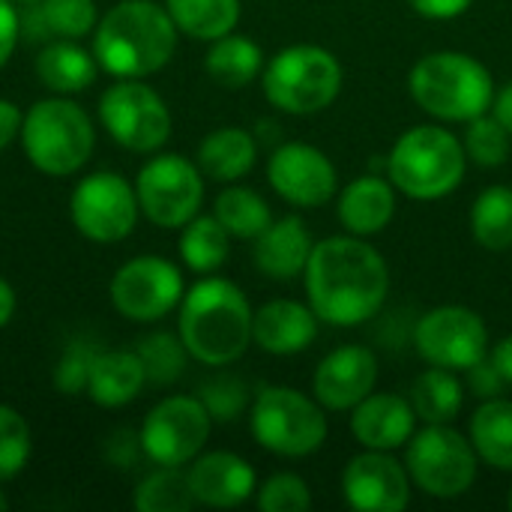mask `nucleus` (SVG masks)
I'll list each match as a JSON object with an SVG mask.
<instances>
[{"label":"nucleus","instance_id":"4468645a","mask_svg":"<svg viewBox=\"0 0 512 512\" xmlns=\"http://www.w3.org/2000/svg\"><path fill=\"white\" fill-rule=\"evenodd\" d=\"M186 294L183 270L162 255L129 258L108 282V297L117 315L132 324H156L171 315Z\"/></svg>","mask_w":512,"mask_h":512},{"label":"nucleus","instance_id":"dca6fc26","mask_svg":"<svg viewBox=\"0 0 512 512\" xmlns=\"http://www.w3.org/2000/svg\"><path fill=\"white\" fill-rule=\"evenodd\" d=\"M270 189L297 210H318L339 195V171L333 159L309 141H285L267 159Z\"/></svg>","mask_w":512,"mask_h":512},{"label":"nucleus","instance_id":"2f4dec72","mask_svg":"<svg viewBox=\"0 0 512 512\" xmlns=\"http://www.w3.org/2000/svg\"><path fill=\"white\" fill-rule=\"evenodd\" d=\"M177 30L198 42H213L240 24V0H165Z\"/></svg>","mask_w":512,"mask_h":512},{"label":"nucleus","instance_id":"39448f33","mask_svg":"<svg viewBox=\"0 0 512 512\" xmlns=\"http://www.w3.org/2000/svg\"><path fill=\"white\" fill-rule=\"evenodd\" d=\"M468 171L462 138L444 123L405 129L387 153V177L411 201H441L453 195Z\"/></svg>","mask_w":512,"mask_h":512},{"label":"nucleus","instance_id":"09e8293b","mask_svg":"<svg viewBox=\"0 0 512 512\" xmlns=\"http://www.w3.org/2000/svg\"><path fill=\"white\" fill-rule=\"evenodd\" d=\"M489 114L507 129L512 135V84L507 87H501V90H495V99H492V108H489Z\"/></svg>","mask_w":512,"mask_h":512},{"label":"nucleus","instance_id":"9d476101","mask_svg":"<svg viewBox=\"0 0 512 512\" xmlns=\"http://www.w3.org/2000/svg\"><path fill=\"white\" fill-rule=\"evenodd\" d=\"M99 123L129 153H159L174 129L171 108L144 78H117L99 96Z\"/></svg>","mask_w":512,"mask_h":512},{"label":"nucleus","instance_id":"c03bdc74","mask_svg":"<svg viewBox=\"0 0 512 512\" xmlns=\"http://www.w3.org/2000/svg\"><path fill=\"white\" fill-rule=\"evenodd\" d=\"M21 39V15L12 0H0V69L9 63Z\"/></svg>","mask_w":512,"mask_h":512},{"label":"nucleus","instance_id":"0eeeda50","mask_svg":"<svg viewBox=\"0 0 512 512\" xmlns=\"http://www.w3.org/2000/svg\"><path fill=\"white\" fill-rule=\"evenodd\" d=\"M18 141L36 171L45 177H72L90 162L96 129L93 117L78 102L54 93L24 111Z\"/></svg>","mask_w":512,"mask_h":512},{"label":"nucleus","instance_id":"6e6552de","mask_svg":"<svg viewBox=\"0 0 512 512\" xmlns=\"http://www.w3.org/2000/svg\"><path fill=\"white\" fill-rule=\"evenodd\" d=\"M249 432L255 444L282 459H306L318 453L330 435L324 405L297 387H261L249 405Z\"/></svg>","mask_w":512,"mask_h":512},{"label":"nucleus","instance_id":"864d4df0","mask_svg":"<svg viewBox=\"0 0 512 512\" xmlns=\"http://www.w3.org/2000/svg\"><path fill=\"white\" fill-rule=\"evenodd\" d=\"M507 507L512 510V489H510V495H507Z\"/></svg>","mask_w":512,"mask_h":512},{"label":"nucleus","instance_id":"c9c22d12","mask_svg":"<svg viewBox=\"0 0 512 512\" xmlns=\"http://www.w3.org/2000/svg\"><path fill=\"white\" fill-rule=\"evenodd\" d=\"M141 363H144V372H147V384H156V387H168L174 384L177 378H183L186 372V363L192 360L183 339L177 333H150L144 336L138 345H135Z\"/></svg>","mask_w":512,"mask_h":512},{"label":"nucleus","instance_id":"20e7f679","mask_svg":"<svg viewBox=\"0 0 512 512\" xmlns=\"http://www.w3.org/2000/svg\"><path fill=\"white\" fill-rule=\"evenodd\" d=\"M411 99L438 123H468L492 108V69L468 51H429L408 72Z\"/></svg>","mask_w":512,"mask_h":512},{"label":"nucleus","instance_id":"f257e3e1","mask_svg":"<svg viewBox=\"0 0 512 512\" xmlns=\"http://www.w3.org/2000/svg\"><path fill=\"white\" fill-rule=\"evenodd\" d=\"M303 288L321 324L360 327L384 309L390 297V267L366 237L333 234L312 246Z\"/></svg>","mask_w":512,"mask_h":512},{"label":"nucleus","instance_id":"4be33fe9","mask_svg":"<svg viewBox=\"0 0 512 512\" xmlns=\"http://www.w3.org/2000/svg\"><path fill=\"white\" fill-rule=\"evenodd\" d=\"M396 207H399V192L390 183V177L378 171L354 177L336 195V216L345 234L366 237V240L381 234L393 222Z\"/></svg>","mask_w":512,"mask_h":512},{"label":"nucleus","instance_id":"72a5a7b5","mask_svg":"<svg viewBox=\"0 0 512 512\" xmlns=\"http://www.w3.org/2000/svg\"><path fill=\"white\" fill-rule=\"evenodd\" d=\"M471 234L489 252L512 249V186H486L471 204Z\"/></svg>","mask_w":512,"mask_h":512},{"label":"nucleus","instance_id":"bb28decb","mask_svg":"<svg viewBox=\"0 0 512 512\" xmlns=\"http://www.w3.org/2000/svg\"><path fill=\"white\" fill-rule=\"evenodd\" d=\"M264 48L240 33H225L210 42L204 54V72L225 90H243L264 72Z\"/></svg>","mask_w":512,"mask_h":512},{"label":"nucleus","instance_id":"2eb2a0df","mask_svg":"<svg viewBox=\"0 0 512 512\" xmlns=\"http://www.w3.org/2000/svg\"><path fill=\"white\" fill-rule=\"evenodd\" d=\"M414 348L426 366H441L465 375L489 357V327L480 312L447 303L420 315L414 327Z\"/></svg>","mask_w":512,"mask_h":512},{"label":"nucleus","instance_id":"473e14b6","mask_svg":"<svg viewBox=\"0 0 512 512\" xmlns=\"http://www.w3.org/2000/svg\"><path fill=\"white\" fill-rule=\"evenodd\" d=\"M213 216L222 222V228L234 240H255L273 222V210H270L267 198L249 186H240V183H228L216 195Z\"/></svg>","mask_w":512,"mask_h":512},{"label":"nucleus","instance_id":"9b49d317","mask_svg":"<svg viewBox=\"0 0 512 512\" xmlns=\"http://www.w3.org/2000/svg\"><path fill=\"white\" fill-rule=\"evenodd\" d=\"M135 195L141 216L150 225L180 231L201 213L204 174L198 162H189L180 153H150L135 177Z\"/></svg>","mask_w":512,"mask_h":512},{"label":"nucleus","instance_id":"3c124183","mask_svg":"<svg viewBox=\"0 0 512 512\" xmlns=\"http://www.w3.org/2000/svg\"><path fill=\"white\" fill-rule=\"evenodd\" d=\"M9 510V498L3 495V489H0V512H6Z\"/></svg>","mask_w":512,"mask_h":512},{"label":"nucleus","instance_id":"a211bd4d","mask_svg":"<svg viewBox=\"0 0 512 512\" xmlns=\"http://www.w3.org/2000/svg\"><path fill=\"white\" fill-rule=\"evenodd\" d=\"M378 384V357L369 345H339L312 372V396L324 411L345 414Z\"/></svg>","mask_w":512,"mask_h":512},{"label":"nucleus","instance_id":"1a4fd4ad","mask_svg":"<svg viewBox=\"0 0 512 512\" xmlns=\"http://www.w3.org/2000/svg\"><path fill=\"white\" fill-rule=\"evenodd\" d=\"M405 468L417 492L435 501H456L471 492L480 456L468 435L453 423H429L405 444Z\"/></svg>","mask_w":512,"mask_h":512},{"label":"nucleus","instance_id":"a18cd8bd","mask_svg":"<svg viewBox=\"0 0 512 512\" xmlns=\"http://www.w3.org/2000/svg\"><path fill=\"white\" fill-rule=\"evenodd\" d=\"M408 6L429 21H453L459 15H465L474 0H408Z\"/></svg>","mask_w":512,"mask_h":512},{"label":"nucleus","instance_id":"f3484780","mask_svg":"<svg viewBox=\"0 0 512 512\" xmlns=\"http://www.w3.org/2000/svg\"><path fill=\"white\" fill-rule=\"evenodd\" d=\"M414 483L393 453L363 450L342 471V498L357 512H405L411 507Z\"/></svg>","mask_w":512,"mask_h":512},{"label":"nucleus","instance_id":"79ce46f5","mask_svg":"<svg viewBox=\"0 0 512 512\" xmlns=\"http://www.w3.org/2000/svg\"><path fill=\"white\" fill-rule=\"evenodd\" d=\"M465 378H468V390L480 399V402H486V399H495V396H504V390L510 387L507 381H504V375L495 369V363L486 357V360H480L477 366H471L468 372H465Z\"/></svg>","mask_w":512,"mask_h":512},{"label":"nucleus","instance_id":"de8ad7c7","mask_svg":"<svg viewBox=\"0 0 512 512\" xmlns=\"http://www.w3.org/2000/svg\"><path fill=\"white\" fill-rule=\"evenodd\" d=\"M489 360L495 363V369L504 375V381L512 387V333L489 348Z\"/></svg>","mask_w":512,"mask_h":512},{"label":"nucleus","instance_id":"cd10ccee","mask_svg":"<svg viewBox=\"0 0 512 512\" xmlns=\"http://www.w3.org/2000/svg\"><path fill=\"white\" fill-rule=\"evenodd\" d=\"M468 438L483 465L512 474V399L495 396L480 402L468 423Z\"/></svg>","mask_w":512,"mask_h":512},{"label":"nucleus","instance_id":"37998d69","mask_svg":"<svg viewBox=\"0 0 512 512\" xmlns=\"http://www.w3.org/2000/svg\"><path fill=\"white\" fill-rule=\"evenodd\" d=\"M144 456L141 450V435L138 432H129V429H120L114 432L108 441H105V462L111 468H132L138 459Z\"/></svg>","mask_w":512,"mask_h":512},{"label":"nucleus","instance_id":"c756f323","mask_svg":"<svg viewBox=\"0 0 512 512\" xmlns=\"http://www.w3.org/2000/svg\"><path fill=\"white\" fill-rule=\"evenodd\" d=\"M231 234L222 228V222L210 213H198L192 222H186L180 228V243H177V252H180V261L186 270L198 273V276H210L216 270L225 267L228 255H231Z\"/></svg>","mask_w":512,"mask_h":512},{"label":"nucleus","instance_id":"f8f14e48","mask_svg":"<svg viewBox=\"0 0 512 512\" xmlns=\"http://www.w3.org/2000/svg\"><path fill=\"white\" fill-rule=\"evenodd\" d=\"M69 216L78 234L90 243H120L135 231L141 216L135 183L117 171H93L75 183Z\"/></svg>","mask_w":512,"mask_h":512},{"label":"nucleus","instance_id":"49530a36","mask_svg":"<svg viewBox=\"0 0 512 512\" xmlns=\"http://www.w3.org/2000/svg\"><path fill=\"white\" fill-rule=\"evenodd\" d=\"M21 123H24L21 108H18L12 99L0 96V153H3L12 141H18V135H21Z\"/></svg>","mask_w":512,"mask_h":512},{"label":"nucleus","instance_id":"393cba45","mask_svg":"<svg viewBox=\"0 0 512 512\" xmlns=\"http://www.w3.org/2000/svg\"><path fill=\"white\" fill-rule=\"evenodd\" d=\"M201 174L216 183H240L258 162V138L243 126H219L198 144Z\"/></svg>","mask_w":512,"mask_h":512},{"label":"nucleus","instance_id":"c85d7f7f","mask_svg":"<svg viewBox=\"0 0 512 512\" xmlns=\"http://www.w3.org/2000/svg\"><path fill=\"white\" fill-rule=\"evenodd\" d=\"M411 405L423 426L429 423H456L465 408V384L459 372L429 366L411 384Z\"/></svg>","mask_w":512,"mask_h":512},{"label":"nucleus","instance_id":"ddd939ff","mask_svg":"<svg viewBox=\"0 0 512 512\" xmlns=\"http://www.w3.org/2000/svg\"><path fill=\"white\" fill-rule=\"evenodd\" d=\"M213 432V417L198 396H165L156 402L138 435L144 459L165 468H183L204 453Z\"/></svg>","mask_w":512,"mask_h":512},{"label":"nucleus","instance_id":"f03ea898","mask_svg":"<svg viewBox=\"0 0 512 512\" xmlns=\"http://www.w3.org/2000/svg\"><path fill=\"white\" fill-rule=\"evenodd\" d=\"M255 309L243 288L222 276H201L177 306V336L189 357L210 369L237 363L252 345Z\"/></svg>","mask_w":512,"mask_h":512},{"label":"nucleus","instance_id":"6ab92c4d","mask_svg":"<svg viewBox=\"0 0 512 512\" xmlns=\"http://www.w3.org/2000/svg\"><path fill=\"white\" fill-rule=\"evenodd\" d=\"M189 489L195 495V504L213 507V510H234L255 498L258 492V474L255 468L228 450L201 453L189 462Z\"/></svg>","mask_w":512,"mask_h":512},{"label":"nucleus","instance_id":"58836bf2","mask_svg":"<svg viewBox=\"0 0 512 512\" xmlns=\"http://www.w3.org/2000/svg\"><path fill=\"white\" fill-rule=\"evenodd\" d=\"M99 354V345L90 339H69L54 363V390L60 396H81L87 393V381H90V369L93 360Z\"/></svg>","mask_w":512,"mask_h":512},{"label":"nucleus","instance_id":"4c0bfd02","mask_svg":"<svg viewBox=\"0 0 512 512\" xmlns=\"http://www.w3.org/2000/svg\"><path fill=\"white\" fill-rule=\"evenodd\" d=\"M33 453V435L21 411L0 402V483L15 480Z\"/></svg>","mask_w":512,"mask_h":512},{"label":"nucleus","instance_id":"aec40b11","mask_svg":"<svg viewBox=\"0 0 512 512\" xmlns=\"http://www.w3.org/2000/svg\"><path fill=\"white\" fill-rule=\"evenodd\" d=\"M351 435L363 450L396 453L405 450L411 435L417 432V414L408 396L399 393H369L351 411Z\"/></svg>","mask_w":512,"mask_h":512},{"label":"nucleus","instance_id":"e433bc0d","mask_svg":"<svg viewBox=\"0 0 512 512\" xmlns=\"http://www.w3.org/2000/svg\"><path fill=\"white\" fill-rule=\"evenodd\" d=\"M462 144H465L468 159L477 162L480 168H501L510 159L512 135L486 111L465 123Z\"/></svg>","mask_w":512,"mask_h":512},{"label":"nucleus","instance_id":"423d86ee","mask_svg":"<svg viewBox=\"0 0 512 512\" xmlns=\"http://www.w3.org/2000/svg\"><path fill=\"white\" fill-rule=\"evenodd\" d=\"M345 84L339 57L312 42H294L279 48L261 72L264 99L291 117H312L327 111Z\"/></svg>","mask_w":512,"mask_h":512},{"label":"nucleus","instance_id":"603ef678","mask_svg":"<svg viewBox=\"0 0 512 512\" xmlns=\"http://www.w3.org/2000/svg\"><path fill=\"white\" fill-rule=\"evenodd\" d=\"M12 3H27L30 6V3H39V0H12Z\"/></svg>","mask_w":512,"mask_h":512},{"label":"nucleus","instance_id":"a878e982","mask_svg":"<svg viewBox=\"0 0 512 512\" xmlns=\"http://www.w3.org/2000/svg\"><path fill=\"white\" fill-rule=\"evenodd\" d=\"M147 384L144 363L138 351H102L93 360L90 381H87V396L99 408H126L141 396Z\"/></svg>","mask_w":512,"mask_h":512},{"label":"nucleus","instance_id":"5701e85b","mask_svg":"<svg viewBox=\"0 0 512 512\" xmlns=\"http://www.w3.org/2000/svg\"><path fill=\"white\" fill-rule=\"evenodd\" d=\"M252 261L258 273L276 282H291L303 276L309 255H312V231L300 216L273 219L255 240H252Z\"/></svg>","mask_w":512,"mask_h":512},{"label":"nucleus","instance_id":"b1692460","mask_svg":"<svg viewBox=\"0 0 512 512\" xmlns=\"http://www.w3.org/2000/svg\"><path fill=\"white\" fill-rule=\"evenodd\" d=\"M33 69H36L39 84L57 96H75V93L93 87V81L99 75L93 48H84L78 39H51L36 54Z\"/></svg>","mask_w":512,"mask_h":512},{"label":"nucleus","instance_id":"ea45409f","mask_svg":"<svg viewBox=\"0 0 512 512\" xmlns=\"http://www.w3.org/2000/svg\"><path fill=\"white\" fill-rule=\"evenodd\" d=\"M255 504L261 512H309L312 510V489L300 474L279 471L258 486Z\"/></svg>","mask_w":512,"mask_h":512},{"label":"nucleus","instance_id":"8fccbe9b","mask_svg":"<svg viewBox=\"0 0 512 512\" xmlns=\"http://www.w3.org/2000/svg\"><path fill=\"white\" fill-rule=\"evenodd\" d=\"M15 309H18V297H15V288L0 276V330L15 318Z\"/></svg>","mask_w":512,"mask_h":512},{"label":"nucleus","instance_id":"7c9ffc66","mask_svg":"<svg viewBox=\"0 0 512 512\" xmlns=\"http://www.w3.org/2000/svg\"><path fill=\"white\" fill-rule=\"evenodd\" d=\"M21 24H30L33 36L81 42L84 36H93L99 24V6L96 0H39L30 3V15L21 18Z\"/></svg>","mask_w":512,"mask_h":512},{"label":"nucleus","instance_id":"412c9836","mask_svg":"<svg viewBox=\"0 0 512 512\" xmlns=\"http://www.w3.org/2000/svg\"><path fill=\"white\" fill-rule=\"evenodd\" d=\"M321 318L309 303L300 300H267L255 309L252 318V345L273 357H294L315 345Z\"/></svg>","mask_w":512,"mask_h":512},{"label":"nucleus","instance_id":"a19ab883","mask_svg":"<svg viewBox=\"0 0 512 512\" xmlns=\"http://www.w3.org/2000/svg\"><path fill=\"white\" fill-rule=\"evenodd\" d=\"M198 399L204 402V408L210 411L213 423H234L237 417H243V411L252 405L249 402V390L240 378L234 375H219L213 381H207L198 393Z\"/></svg>","mask_w":512,"mask_h":512},{"label":"nucleus","instance_id":"f704fd0d","mask_svg":"<svg viewBox=\"0 0 512 512\" xmlns=\"http://www.w3.org/2000/svg\"><path fill=\"white\" fill-rule=\"evenodd\" d=\"M132 507L138 512H189L195 495L189 489V474L183 468L156 465L132 492Z\"/></svg>","mask_w":512,"mask_h":512},{"label":"nucleus","instance_id":"7ed1b4c3","mask_svg":"<svg viewBox=\"0 0 512 512\" xmlns=\"http://www.w3.org/2000/svg\"><path fill=\"white\" fill-rule=\"evenodd\" d=\"M180 30L165 3L120 0L93 30V57L111 78H150L177 51Z\"/></svg>","mask_w":512,"mask_h":512}]
</instances>
